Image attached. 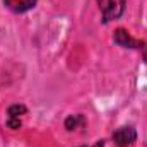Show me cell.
<instances>
[{
    "label": "cell",
    "mask_w": 147,
    "mask_h": 147,
    "mask_svg": "<svg viewBox=\"0 0 147 147\" xmlns=\"http://www.w3.org/2000/svg\"><path fill=\"white\" fill-rule=\"evenodd\" d=\"M98 5L101 9L105 22L118 19L125 10V0H98Z\"/></svg>",
    "instance_id": "6da1fadb"
},
{
    "label": "cell",
    "mask_w": 147,
    "mask_h": 147,
    "mask_svg": "<svg viewBox=\"0 0 147 147\" xmlns=\"http://www.w3.org/2000/svg\"><path fill=\"white\" fill-rule=\"evenodd\" d=\"M137 139V132L132 127H120L113 132V142L116 147H128Z\"/></svg>",
    "instance_id": "7a4b0ae2"
},
{
    "label": "cell",
    "mask_w": 147,
    "mask_h": 147,
    "mask_svg": "<svg viewBox=\"0 0 147 147\" xmlns=\"http://www.w3.org/2000/svg\"><path fill=\"white\" fill-rule=\"evenodd\" d=\"M113 39H115L116 45H120L123 48H140V46H144L142 41H139V39H135L134 36H130L128 31H125V29H116Z\"/></svg>",
    "instance_id": "3957f363"
},
{
    "label": "cell",
    "mask_w": 147,
    "mask_h": 147,
    "mask_svg": "<svg viewBox=\"0 0 147 147\" xmlns=\"http://www.w3.org/2000/svg\"><path fill=\"white\" fill-rule=\"evenodd\" d=\"M26 106L24 105H12L7 111V125L12 130H17L21 127V116L26 115Z\"/></svg>",
    "instance_id": "277c9868"
},
{
    "label": "cell",
    "mask_w": 147,
    "mask_h": 147,
    "mask_svg": "<svg viewBox=\"0 0 147 147\" xmlns=\"http://www.w3.org/2000/svg\"><path fill=\"white\" fill-rule=\"evenodd\" d=\"M36 2L38 0H3L5 7L9 10H12V12H17V14L26 12V10H31L36 5Z\"/></svg>",
    "instance_id": "5b68a950"
},
{
    "label": "cell",
    "mask_w": 147,
    "mask_h": 147,
    "mask_svg": "<svg viewBox=\"0 0 147 147\" xmlns=\"http://www.w3.org/2000/svg\"><path fill=\"white\" fill-rule=\"evenodd\" d=\"M84 125H86V118L82 115H72V116H69L65 120V128L69 132H74L77 128H82Z\"/></svg>",
    "instance_id": "8992f818"
},
{
    "label": "cell",
    "mask_w": 147,
    "mask_h": 147,
    "mask_svg": "<svg viewBox=\"0 0 147 147\" xmlns=\"http://www.w3.org/2000/svg\"><path fill=\"white\" fill-rule=\"evenodd\" d=\"M92 147H105V142H103V140H98V142H96Z\"/></svg>",
    "instance_id": "52a82bcc"
},
{
    "label": "cell",
    "mask_w": 147,
    "mask_h": 147,
    "mask_svg": "<svg viewBox=\"0 0 147 147\" xmlns=\"http://www.w3.org/2000/svg\"><path fill=\"white\" fill-rule=\"evenodd\" d=\"M144 57H146V62H147V46H146V50H144Z\"/></svg>",
    "instance_id": "ba28073f"
}]
</instances>
